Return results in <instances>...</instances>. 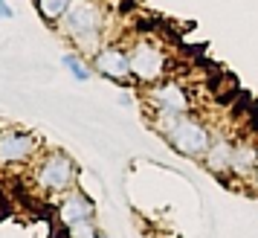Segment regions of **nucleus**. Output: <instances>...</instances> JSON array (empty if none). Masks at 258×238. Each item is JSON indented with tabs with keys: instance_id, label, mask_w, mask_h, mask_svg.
I'll return each mask as SVG.
<instances>
[{
	"instance_id": "nucleus-8",
	"label": "nucleus",
	"mask_w": 258,
	"mask_h": 238,
	"mask_svg": "<svg viewBox=\"0 0 258 238\" xmlns=\"http://www.w3.org/2000/svg\"><path fill=\"white\" fill-rule=\"evenodd\" d=\"M55 215H58V221L64 226H73V224H79V221H93L96 206H93V201L76 186V189L64 192V195L55 198Z\"/></svg>"
},
{
	"instance_id": "nucleus-15",
	"label": "nucleus",
	"mask_w": 258,
	"mask_h": 238,
	"mask_svg": "<svg viewBox=\"0 0 258 238\" xmlns=\"http://www.w3.org/2000/svg\"><path fill=\"white\" fill-rule=\"evenodd\" d=\"M255 186H258V168H255Z\"/></svg>"
},
{
	"instance_id": "nucleus-10",
	"label": "nucleus",
	"mask_w": 258,
	"mask_h": 238,
	"mask_svg": "<svg viewBox=\"0 0 258 238\" xmlns=\"http://www.w3.org/2000/svg\"><path fill=\"white\" fill-rule=\"evenodd\" d=\"M258 168V145L255 143H238L232 148V171L238 177H249Z\"/></svg>"
},
{
	"instance_id": "nucleus-1",
	"label": "nucleus",
	"mask_w": 258,
	"mask_h": 238,
	"mask_svg": "<svg viewBox=\"0 0 258 238\" xmlns=\"http://www.w3.org/2000/svg\"><path fill=\"white\" fill-rule=\"evenodd\" d=\"M110 12L102 0H73V6L58 21V35L84 58H93L99 49L110 44Z\"/></svg>"
},
{
	"instance_id": "nucleus-2",
	"label": "nucleus",
	"mask_w": 258,
	"mask_h": 238,
	"mask_svg": "<svg viewBox=\"0 0 258 238\" xmlns=\"http://www.w3.org/2000/svg\"><path fill=\"white\" fill-rule=\"evenodd\" d=\"M76 183H79V166L61 148H49L32 163V186L41 195L58 198L64 192L76 189Z\"/></svg>"
},
{
	"instance_id": "nucleus-14",
	"label": "nucleus",
	"mask_w": 258,
	"mask_h": 238,
	"mask_svg": "<svg viewBox=\"0 0 258 238\" xmlns=\"http://www.w3.org/2000/svg\"><path fill=\"white\" fill-rule=\"evenodd\" d=\"M15 18V9L9 6V0H0V21H12Z\"/></svg>"
},
{
	"instance_id": "nucleus-12",
	"label": "nucleus",
	"mask_w": 258,
	"mask_h": 238,
	"mask_svg": "<svg viewBox=\"0 0 258 238\" xmlns=\"http://www.w3.org/2000/svg\"><path fill=\"white\" fill-rule=\"evenodd\" d=\"M61 67L70 73L76 82H87V79L93 76L90 58H84L82 52H76V49H70V52H64V55H61Z\"/></svg>"
},
{
	"instance_id": "nucleus-5",
	"label": "nucleus",
	"mask_w": 258,
	"mask_h": 238,
	"mask_svg": "<svg viewBox=\"0 0 258 238\" xmlns=\"http://www.w3.org/2000/svg\"><path fill=\"white\" fill-rule=\"evenodd\" d=\"M212 140H215L212 131L200 122L198 116H191V113L180 116L174 125L168 128V134H165V143L183 157H203L206 151H209Z\"/></svg>"
},
{
	"instance_id": "nucleus-9",
	"label": "nucleus",
	"mask_w": 258,
	"mask_h": 238,
	"mask_svg": "<svg viewBox=\"0 0 258 238\" xmlns=\"http://www.w3.org/2000/svg\"><path fill=\"white\" fill-rule=\"evenodd\" d=\"M232 148L235 145L226 137H215L209 151L203 154V166L209 168L212 174H229L232 171Z\"/></svg>"
},
{
	"instance_id": "nucleus-16",
	"label": "nucleus",
	"mask_w": 258,
	"mask_h": 238,
	"mask_svg": "<svg viewBox=\"0 0 258 238\" xmlns=\"http://www.w3.org/2000/svg\"><path fill=\"white\" fill-rule=\"evenodd\" d=\"M102 238H105V235H102Z\"/></svg>"
},
{
	"instance_id": "nucleus-4",
	"label": "nucleus",
	"mask_w": 258,
	"mask_h": 238,
	"mask_svg": "<svg viewBox=\"0 0 258 238\" xmlns=\"http://www.w3.org/2000/svg\"><path fill=\"white\" fill-rule=\"evenodd\" d=\"M145 105L151 116H183V113H191L195 99L183 82L163 79V82L145 87Z\"/></svg>"
},
{
	"instance_id": "nucleus-11",
	"label": "nucleus",
	"mask_w": 258,
	"mask_h": 238,
	"mask_svg": "<svg viewBox=\"0 0 258 238\" xmlns=\"http://www.w3.org/2000/svg\"><path fill=\"white\" fill-rule=\"evenodd\" d=\"M35 12L41 15V21L49 26H58V21L64 18V12L73 6V0H32Z\"/></svg>"
},
{
	"instance_id": "nucleus-6",
	"label": "nucleus",
	"mask_w": 258,
	"mask_h": 238,
	"mask_svg": "<svg viewBox=\"0 0 258 238\" xmlns=\"http://www.w3.org/2000/svg\"><path fill=\"white\" fill-rule=\"evenodd\" d=\"M41 157V140L24 128H0V168H26Z\"/></svg>"
},
{
	"instance_id": "nucleus-3",
	"label": "nucleus",
	"mask_w": 258,
	"mask_h": 238,
	"mask_svg": "<svg viewBox=\"0 0 258 238\" xmlns=\"http://www.w3.org/2000/svg\"><path fill=\"white\" fill-rule=\"evenodd\" d=\"M128 61H131V79L140 87H151V84L168 79V73H171L168 49H165L163 41H157L151 35H142L134 44H128Z\"/></svg>"
},
{
	"instance_id": "nucleus-13",
	"label": "nucleus",
	"mask_w": 258,
	"mask_h": 238,
	"mask_svg": "<svg viewBox=\"0 0 258 238\" xmlns=\"http://www.w3.org/2000/svg\"><path fill=\"white\" fill-rule=\"evenodd\" d=\"M64 238H102V235H99V226L93 221H79V224L67 226V235Z\"/></svg>"
},
{
	"instance_id": "nucleus-7",
	"label": "nucleus",
	"mask_w": 258,
	"mask_h": 238,
	"mask_svg": "<svg viewBox=\"0 0 258 238\" xmlns=\"http://www.w3.org/2000/svg\"><path fill=\"white\" fill-rule=\"evenodd\" d=\"M90 67L93 73H99L102 79H110V82L128 84L131 79V61H128V47H122L119 41H110L90 58Z\"/></svg>"
}]
</instances>
